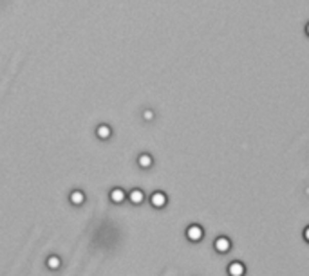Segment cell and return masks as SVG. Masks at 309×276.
<instances>
[{
    "label": "cell",
    "instance_id": "obj_3",
    "mask_svg": "<svg viewBox=\"0 0 309 276\" xmlns=\"http://www.w3.org/2000/svg\"><path fill=\"white\" fill-rule=\"evenodd\" d=\"M168 202V197L167 193L163 192H154L152 197H150V204H152L154 208H164Z\"/></svg>",
    "mask_w": 309,
    "mask_h": 276
},
{
    "label": "cell",
    "instance_id": "obj_9",
    "mask_svg": "<svg viewBox=\"0 0 309 276\" xmlns=\"http://www.w3.org/2000/svg\"><path fill=\"white\" fill-rule=\"evenodd\" d=\"M69 200L73 204H76V206H80V204H84V200H85V195H84V192H80V190H76V192H73L71 193V197H69Z\"/></svg>",
    "mask_w": 309,
    "mask_h": 276
},
{
    "label": "cell",
    "instance_id": "obj_10",
    "mask_svg": "<svg viewBox=\"0 0 309 276\" xmlns=\"http://www.w3.org/2000/svg\"><path fill=\"white\" fill-rule=\"evenodd\" d=\"M60 264H61V262H60V258H58V257H51L49 260H47V265H49L51 269H58V267H60Z\"/></svg>",
    "mask_w": 309,
    "mask_h": 276
},
{
    "label": "cell",
    "instance_id": "obj_4",
    "mask_svg": "<svg viewBox=\"0 0 309 276\" xmlns=\"http://www.w3.org/2000/svg\"><path fill=\"white\" fill-rule=\"evenodd\" d=\"M228 274L230 276H244L246 274V265L242 262H232L228 265Z\"/></svg>",
    "mask_w": 309,
    "mask_h": 276
},
{
    "label": "cell",
    "instance_id": "obj_5",
    "mask_svg": "<svg viewBox=\"0 0 309 276\" xmlns=\"http://www.w3.org/2000/svg\"><path fill=\"white\" fill-rule=\"evenodd\" d=\"M130 199V202L132 204H143L145 202V193H143V190H139V188H134L132 192L129 193V195H127Z\"/></svg>",
    "mask_w": 309,
    "mask_h": 276
},
{
    "label": "cell",
    "instance_id": "obj_11",
    "mask_svg": "<svg viewBox=\"0 0 309 276\" xmlns=\"http://www.w3.org/2000/svg\"><path fill=\"white\" fill-rule=\"evenodd\" d=\"M143 118H145L147 121H150V119H154V112L152 110H145V112H143Z\"/></svg>",
    "mask_w": 309,
    "mask_h": 276
},
{
    "label": "cell",
    "instance_id": "obj_1",
    "mask_svg": "<svg viewBox=\"0 0 309 276\" xmlns=\"http://www.w3.org/2000/svg\"><path fill=\"white\" fill-rule=\"evenodd\" d=\"M214 247H215V251H217V253L224 255V253H228V251L232 249V240H230L228 237H224V235H222V237L215 238Z\"/></svg>",
    "mask_w": 309,
    "mask_h": 276
},
{
    "label": "cell",
    "instance_id": "obj_12",
    "mask_svg": "<svg viewBox=\"0 0 309 276\" xmlns=\"http://www.w3.org/2000/svg\"><path fill=\"white\" fill-rule=\"evenodd\" d=\"M304 238H305V242H307V244H309V226L304 229Z\"/></svg>",
    "mask_w": 309,
    "mask_h": 276
},
{
    "label": "cell",
    "instance_id": "obj_13",
    "mask_svg": "<svg viewBox=\"0 0 309 276\" xmlns=\"http://www.w3.org/2000/svg\"><path fill=\"white\" fill-rule=\"evenodd\" d=\"M305 35L309 36V22H307V26H305Z\"/></svg>",
    "mask_w": 309,
    "mask_h": 276
},
{
    "label": "cell",
    "instance_id": "obj_2",
    "mask_svg": "<svg viewBox=\"0 0 309 276\" xmlns=\"http://www.w3.org/2000/svg\"><path fill=\"white\" fill-rule=\"evenodd\" d=\"M187 237L190 242H199L204 237V231H202V227L199 224H192V226L187 227Z\"/></svg>",
    "mask_w": 309,
    "mask_h": 276
},
{
    "label": "cell",
    "instance_id": "obj_7",
    "mask_svg": "<svg viewBox=\"0 0 309 276\" xmlns=\"http://www.w3.org/2000/svg\"><path fill=\"white\" fill-rule=\"evenodd\" d=\"M96 135H98L99 139H109L112 135L111 127H109V125H105V123H103V125H99V127L96 128Z\"/></svg>",
    "mask_w": 309,
    "mask_h": 276
},
{
    "label": "cell",
    "instance_id": "obj_6",
    "mask_svg": "<svg viewBox=\"0 0 309 276\" xmlns=\"http://www.w3.org/2000/svg\"><path fill=\"white\" fill-rule=\"evenodd\" d=\"M125 199H127V193L123 192L121 188H114V190L111 192V200H112L114 204H121Z\"/></svg>",
    "mask_w": 309,
    "mask_h": 276
},
{
    "label": "cell",
    "instance_id": "obj_8",
    "mask_svg": "<svg viewBox=\"0 0 309 276\" xmlns=\"http://www.w3.org/2000/svg\"><path fill=\"white\" fill-rule=\"evenodd\" d=\"M152 163H154V159H152V155H150V153H141V155L137 157V165L141 166V168H150V166H152Z\"/></svg>",
    "mask_w": 309,
    "mask_h": 276
}]
</instances>
